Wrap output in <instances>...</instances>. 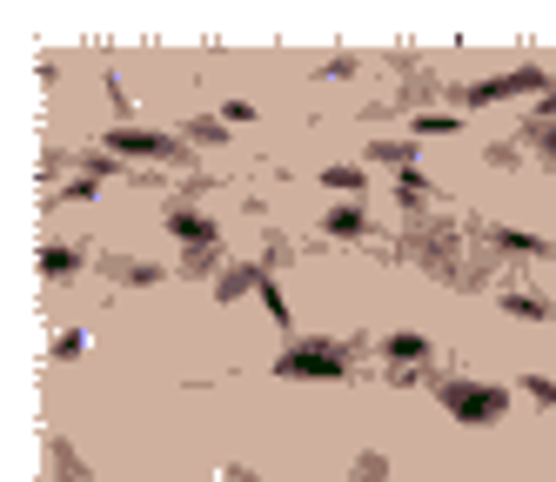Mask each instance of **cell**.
<instances>
[{
  "instance_id": "6da1fadb",
  "label": "cell",
  "mask_w": 556,
  "mask_h": 482,
  "mask_svg": "<svg viewBox=\"0 0 556 482\" xmlns=\"http://www.w3.org/2000/svg\"><path fill=\"white\" fill-rule=\"evenodd\" d=\"M395 255H403V262H422V268L450 289L456 268H463V234H456L450 215H409V228L395 234Z\"/></svg>"
},
{
  "instance_id": "7a4b0ae2",
  "label": "cell",
  "mask_w": 556,
  "mask_h": 482,
  "mask_svg": "<svg viewBox=\"0 0 556 482\" xmlns=\"http://www.w3.org/2000/svg\"><path fill=\"white\" fill-rule=\"evenodd\" d=\"M275 376H329V382H355V348L329 342V335H295L282 355H275Z\"/></svg>"
},
{
  "instance_id": "3957f363",
  "label": "cell",
  "mask_w": 556,
  "mask_h": 482,
  "mask_svg": "<svg viewBox=\"0 0 556 482\" xmlns=\"http://www.w3.org/2000/svg\"><path fill=\"white\" fill-rule=\"evenodd\" d=\"M435 402L456 416V422H503L509 416V389L503 382H469V376H435L429 382Z\"/></svg>"
},
{
  "instance_id": "277c9868",
  "label": "cell",
  "mask_w": 556,
  "mask_h": 482,
  "mask_svg": "<svg viewBox=\"0 0 556 482\" xmlns=\"http://www.w3.org/2000/svg\"><path fill=\"white\" fill-rule=\"evenodd\" d=\"M516 94H556V80H549V67H509V74H496V80H476V88H463V101L469 107H490V101H516Z\"/></svg>"
},
{
  "instance_id": "5b68a950",
  "label": "cell",
  "mask_w": 556,
  "mask_h": 482,
  "mask_svg": "<svg viewBox=\"0 0 556 482\" xmlns=\"http://www.w3.org/2000/svg\"><path fill=\"white\" fill-rule=\"evenodd\" d=\"M108 154H135V161H181V168H188L181 135H154V128H135V120L108 128Z\"/></svg>"
},
{
  "instance_id": "8992f818",
  "label": "cell",
  "mask_w": 556,
  "mask_h": 482,
  "mask_svg": "<svg viewBox=\"0 0 556 482\" xmlns=\"http://www.w3.org/2000/svg\"><path fill=\"white\" fill-rule=\"evenodd\" d=\"M476 241L483 249H496V255H530V262H549L556 249L543 234H523V228H503V221H476Z\"/></svg>"
},
{
  "instance_id": "52a82bcc",
  "label": "cell",
  "mask_w": 556,
  "mask_h": 482,
  "mask_svg": "<svg viewBox=\"0 0 556 482\" xmlns=\"http://www.w3.org/2000/svg\"><path fill=\"white\" fill-rule=\"evenodd\" d=\"M162 228L181 241V249H208V241H215V221L194 208V201H168V221Z\"/></svg>"
},
{
  "instance_id": "ba28073f",
  "label": "cell",
  "mask_w": 556,
  "mask_h": 482,
  "mask_svg": "<svg viewBox=\"0 0 556 482\" xmlns=\"http://www.w3.org/2000/svg\"><path fill=\"white\" fill-rule=\"evenodd\" d=\"M101 275L114 281V289H154V281H168V268L135 262V255H101Z\"/></svg>"
},
{
  "instance_id": "9c48e42d",
  "label": "cell",
  "mask_w": 556,
  "mask_h": 482,
  "mask_svg": "<svg viewBox=\"0 0 556 482\" xmlns=\"http://www.w3.org/2000/svg\"><path fill=\"white\" fill-rule=\"evenodd\" d=\"M523 141H530V148H543L549 175H556V94H543V101L523 114Z\"/></svg>"
},
{
  "instance_id": "30bf717a",
  "label": "cell",
  "mask_w": 556,
  "mask_h": 482,
  "mask_svg": "<svg viewBox=\"0 0 556 482\" xmlns=\"http://www.w3.org/2000/svg\"><path fill=\"white\" fill-rule=\"evenodd\" d=\"M496 302L509 315H523V321H556V302L536 295V289H523V281H496Z\"/></svg>"
},
{
  "instance_id": "8fae6325",
  "label": "cell",
  "mask_w": 556,
  "mask_h": 482,
  "mask_svg": "<svg viewBox=\"0 0 556 482\" xmlns=\"http://www.w3.org/2000/svg\"><path fill=\"white\" fill-rule=\"evenodd\" d=\"M262 289V262H228L222 275H215V302H242V295H255Z\"/></svg>"
},
{
  "instance_id": "7c38bea8",
  "label": "cell",
  "mask_w": 556,
  "mask_h": 482,
  "mask_svg": "<svg viewBox=\"0 0 556 482\" xmlns=\"http://www.w3.org/2000/svg\"><path fill=\"white\" fill-rule=\"evenodd\" d=\"M395 74H403V94H395V107H416V101H435V94H443L435 67H422V61H395Z\"/></svg>"
},
{
  "instance_id": "4fadbf2b",
  "label": "cell",
  "mask_w": 556,
  "mask_h": 482,
  "mask_svg": "<svg viewBox=\"0 0 556 482\" xmlns=\"http://www.w3.org/2000/svg\"><path fill=\"white\" fill-rule=\"evenodd\" d=\"M323 234H329V241H369V215L355 208V201H342V208L323 215Z\"/></svg>"
},
{
  "instance_id": "5bb4252c",
  "label": "cell",
  "mask_w": 556,
  "mask_h": 482,
  "mask_svg": "<svg viewBox=\"0 0 556 482\" xmlns=\"http://www.w3.org/2000/svg\"><path fill=\"white\" fill-rule=\"evenodd\" d=\"M382 362H389V369H429V342L422 335H389Z\"/></svg>"
},
{
  "instance_id": "9a60e30c",
  "label": "cell",
  "mask_w": 556,
  "mask_h": 482,
  "mask_svg": "<svg viewBox=\"0 0 556 482\" xmlns=\"http://www.w3.org/2000/svg\"><path fill=\"white\" fill-rule=\"evenodd\" d=\"M48 475H54V482H94V475H88V462L74 456L61 435H48Z\"/></svg>"
},
{
  "instance_id": "2e32d148",
  "label": "cell",
  "mask_w": 556,
  "mask_h": 482,
  "mask_svg": "<svg viewBox=\"0 0 556 482\" xmlns=\"http://www.w3.org/2000/svg\"><path fill=\"white\" fill-rule=\"evenodd\" d=\"M88 262V249H81V241H48V249H41V275H74V268H81Z\"/></svg>"
},
{
  "instance_id": "e0dca14e",
  "label": "cell",
  "mask_w": 556,
  "mask_h": 482,
  "mask_svg": "<svg viewBox=\"0 0 556 482\" xmlns=\"http://www.w3.org/2000/svg\"><path fill=\"white\" fill-rule=\"evenodd\" d=\"M181 135H188V148H222V141H228V120H222V114H194Z\"/></svg>"
},
{
  "instance_id": "ac0fdd59",
  "label": "cell",
  "mask_w": 556,
  "mask_h": 482,
  "mask_svg": "<svg viewBox=\"0 0 556 482\" xmlns=\"http://www.w3.org/2000/svg\"><path fill=\"white\" fill-rule=\"evenodd\" d=\"M369 161H376V168L409 175V168H416V141H376V148H369Z\"/></svg>"
},
{
  "instance_id": "d6986e66",
  "label": "cell",
  "mask_w": 556,
  "mask_h": 482,
  "mask_svg": "<svg viewBox=\"0 0 556 482\" xmlns=\"http://www.w3.org/2000/svg\"><path fill=\"white\" fill-rule=\"evenodd\" d=\"M342 482H389V456H382V449H363V456L349 462V475H342Z\"/></svg>"
},
{
  "instance_id": "ffe728a7",
  "label": "cell",
  "mask_w": 556,
  "mask_h": 482,
  "mask_svg": "<svg viewBox=\"0 0 556 482\" xmlns=\"http://www.w3.org/2000/svg\"><path fill=\"white\" fill-rule=\"evenodd\" d=\"M289 262H295V241H289V234H275V228H268V241H262V268L275 275V268H289Z\"/></svg>"
},
{
  "instance_id": "44dd1931",
  "label": "cell",
  "mask_w": 556,
  "mask_h": 482,
  "mask_svg": "<svg viewBox=\"0 0 556 482\" xmlns=\"http://www.w3.org/2000/svg\"><path fill=\"white\" fill-rule=\"evenodd\" d=\"M255 295L268 302V315H275V321H282V329H295V321H289V295H282V289H275V275H268V268H262V289H255Z\"/></svg>"
},
{
  "instance_id": "7402d4cb",
  "label": "cell",
  "mask_w": 556,
  "mask_h": 482,
  "mask_svg": "<svg viewBox=\"0 0 556 482\" xmlns=\"http://www.w3.org/2000/svg\"><path fill=\"white\" fill-rule=\"evenodd\" d=\"M215 262H222V241H208V249H188V255H181V275H215Z\"/></svg>"
},
{
  "instance_id": "603a6c76",
  "label": "cell",
  "mask_w": 556,
  "mask_h": 482,
  "mask_svg": "<svg viewBox=\"0 0 556 482\" xmlns=\"http://www.w3.org/2000/svg\"><path fill=\"white\" fill-rule=\"evenodd\" d=\"M323 181H329L336 194H355V188H363V168H349V161H336V168H323Z\"/></svg>"
},
{
  "instance_id": "cb8c5ba5",
  "label": "cell",
  "mask_w": 556,
  "mask_h": 482,
  "mask_svg": "<svg viewBox=\"0 0 556 482\" xmlns=\"http://www.w3.org/2000/svg\"><path fill=\"white\" fill-rule=\"evenodd\" d=\"M416 135H463V114H416Z\"/></svg>"
},
{
  "instance_id": "d4e9b609",
  "label": "cell",
  "mask_w": 556,
  "mask_h": 482,
  "mask_svg": "<svg viewBox=\"0 0 556 482\" xmlns=\"http://www.w3.org/2000/svg\"><path fill=\"white\" fill-rule=\"evenodd\" d=\"M523 395L536 402V409H556V382L549 376H523Z\"/></svg>"
},
{
  "instance_id": "484cf974",
  "label": "cell",
  "mask_w": 556,
  "mask_h": 482,
  "mask_svg": "<svg viewBox=\"0 0 556 482\" xmlns=\"http://www.w3.org/2000/svg\"><path fill=\"white\" fill-rule=\"evenodd\" d=\"M483 161H490V168H516V161H523V148H516V141H490Z\"/></svg>"
},
{
  "instance_id": "4316f807",
  "label": "cell",
  "mask_w": 556,
  "mask_h": 482,
  "mask_svg": "<svg viewBox=\"0 0 556 482\" xmlns=\"http://www.w3.org/2000/svg\"><path fill=\"white\" fill-rule=\"evenodd\" d=\"M355 67H363V61H355V54H336V61H323V67H315V80H349Z\"/></svg>"
},
{
  "instance_id": "83f0119b",
  "label": "cell",
  "mask_w": 556,
  "mask_h": 482,
  "mask_svg": "<svg viewBox=\"0 0 556 482\" xmlns=\"http://www.w3.org/2000/svg\"><path fill=\"white\" fill-rule=\"evenodd\" d=\"M81 348H88L81 329H61V335H54V355H61V362H67V355H81Z\"/></svg>"
},
{
  "instance_id": "f1b7e54d",
  "label": "cell",
  "mask_w": 556,
  "mask_h": 482,
  "mask_svg": "<svg viewBox=\"0 0 556 482\" xmlns=\"http://www.w3.org/2000/svg\"><path fill=\"white\" fill-rule=\"evenodd\" d=\"M222 120H228V128H242V120H255V107H249V101H228Z\"/></svg>"
},
{
  "instance_id": "f546056e",
  "label": "cell",
  "mask_w": 556,
  "mask_h": 482,
  "mask_svg": "<svg viewBox=\"0 0 556 482\" xmlns=\"http://www.w3.org/2000/svg\"><path fill=\"white\" fill-rule=\"evenodd\" d=\"M222 482H268V475H255V469H242V462H222Z\"/></svg>"
}]
</instances>
